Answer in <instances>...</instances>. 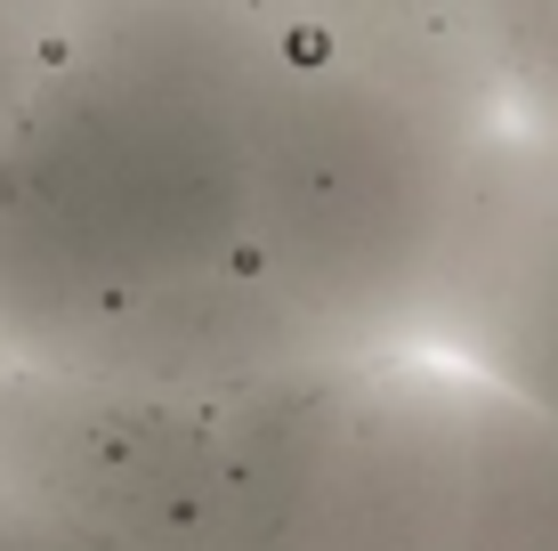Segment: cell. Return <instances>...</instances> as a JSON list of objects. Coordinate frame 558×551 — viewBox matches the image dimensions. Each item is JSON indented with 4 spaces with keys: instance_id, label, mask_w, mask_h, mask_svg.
<instances>
[{
    "instance_id": "obj_1",
    "label": "cell",
    "mask_w": 558,
    "mask_h": 551,
    "mask_svg": "<svg viewBox=\"0 0 558 551\" xmlns=\"http://www.w3.org/2000/svg\"><path fill=\"white\" fill-rule=\"evenodd\" d=\"M267 33L243 0H65L0 130V340L33 357L243 252Z\"/></svg>"
},
{
    "instance_id": "obj_2",
    "label": "cell",
    "mask_w": 558,
    "mask_h": 551,
    "mask_svg": "<svg viewBox=\"0 0 558 551\" xmlns=\"http://www.w3.org/2000/svg\"><path fill=\"white\" fill-rule=\"evenodd\" d=\"M267 33L243 252L340 357H429L453 219L510 106L486 57Z\"/></svg>"
},
{
    "instance_id": "obj_3",
    "label": "cell",
    "mask_w": 558,
    "mask_h": 551,
    "mask_svg": "<svg viewBox=\"0 0 558 551\" xmlns=\"http://www.w3.org/2000/svg\"><path fill=\"white\" fill-rule=\"evenodd\" d=\"M470 503V373L340 357L219 414L210 551H453Z\"/></svg>"
},
{
    "instance_id": "obj_4",
    "label": "cell",
    "mask_w": 558,
    "mask_h": 551,
    "mask_svg": "<svg viewBox=\"0 0 558 551\" xmlns=\"http://www.w3.org/2000/svg\"><path fill=\"white\" fill-rule=\"evenodd\" d=\"M0 503L98 551H210L219 414L9 357V373H0Z\"/></svg>"
},
{
    "instance_id": "obj_5",
    "label": "cell",
    "mask_w": 558,
    "mask_h": 551,
    "mask_svg": "<svg viewBox=\"0 0 558 551\" xmlns=\"http://www.w3.org/2000/svg\"><path fill=\"white\" fill-rule=\"evenodd\" d=\"M429 357L558 430V139L502 122L453 219Z\"/></svg>"
},
{
    "instance_id": "obj_6",
    "label": "cell",
    "mask_w": 558,
    "mask_h": 551,
    "mask_svg": "<svg viewBox=\"0 0 558 551\" xmlns=\"http://www.w3.org/2000/svg\"><path fill=\"white\" fill-rule=\"evenodd\" d=\"M16 366H49V373L106 382V390L162 397V406L227 414V406H243V397L292 382V373L340 366V349L316 333V316H300L292 300L259 276L252 252H235L227 268L186 276V284H170V292H146V300H130V309L98 316V325L16 357Z\"/></svg>"
},
{
    "instance_id": "obj_7",
    "label": "cell",
    "mask_w": 558,
    "mask_h": 551,
    "mask_svg": "<svg viewBox=\"0 0 558 551\" xmlns=\"http://www.w3.org/2000/svg\"><path fill=\"white\" fill-rule=\"evenodd\" d=\"M453 551H558V430L470 382V503Z\"/></svg>"
},
{
    "instance_id": "obj_8",
    "label": "cell",
    "mask_w": 558,
    "mask_h": 551,
    "mask_svg": "<svg viewBox=\"0 0 558 551\" xmlns=\"http://www.w3.org/2000/svg\"><path fill=\"white\" fill-rule=\"evenodd\" d=\"M276 33L413 57H486V0H243Z\"/></svg>"
},
{
    "instance_id": "obj_9",
    "label": "cell",
    "mask_w": 558,
    "mask_h": 551,
    "mask_svg": "<svg viewBox=\"0 0 558 551\" xmlns=\"http://www.w3.org/2000/svg\"><path fill=\"white\" fill-rule=\"evenodd\" d=\"M486 65L510 122L558 139V0H486Z\"/></svg>"
},
{
    "instance_id": "obj_10",
    "label": "cell",
    "mask_w": 558,
    "mask_h": 551,
    "mask_svg": "<svg viewBox=\"0 0 558 551\" xmlns=\"http://www.w3.org/2000/svg\"><path fill=\"white\" fill-rule=\"evenodd\" d=\"M57 9H65V0H0V130L16 122L33 73H41V49H49V33H57Z\"/></svg>"
},
{
    "instance_id": "obj_11",
    "label": "cell",
    "mask_w": 558,
    "mask_h": 551,
    "mask_svg": "<svg viewBox=\"0 0 558 551\" xmlns=\"http://www.w3.org/2000/svg\"><path fill=\"white\" fill-rule=\"evenodd\" d=\"M0 551H98V543H82V536H65V527L33 519V511L0 503Z\"/></svg>"
},
{
    "instance_id": "obj_12",
    "label": "cell",
    "mask_w": 558,
    "mask_h": 551,
    "mask_svg": "<svg viewBox=\"0 0 558 551\" xmlns=\"http://www.w3.org/2000/svg\"><path fill=\"white\" fill-rule=\"evenodd\" d=\"M0 373H9V340H0Z\"/></svg>"
}]
</instances>
